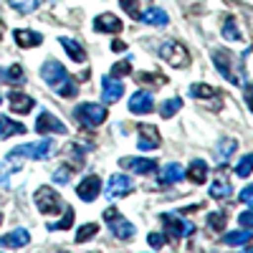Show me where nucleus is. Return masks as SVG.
Masks as SVG:
<instances>
[{
	"label": "nucleus",
	"instance_id": "nucleus-1",
	"mask_svg": "<svg viewBox=\"0 0 253 253\" xmlns=\"http://www.w3.org/2000/svg\"><path fill=\"white\" fill-rule=\"evenodd\" d=\"M41 76H43V81L48 84L56 94L66 96V99L76 96V84H74V79L69 76V71L63 69L58 61H53V58L46 61L43 66H41Z\"/></svg>",
	"mask_w": 253,
	"mask_h": 253
},
{
	"label": "nucleus",
	"instance_id": "nucleus-2",
	"mask_svg": "<svg viewBox=\"0 0 253 253\" xmlns=\"http://www.w3.org/2000/svg\"><path fill=\"white\" fill-rule=\"evenodd\" d=\"M74 117L84 126H99V124L107 122V107H104V104H96V101H86V104H79Z\"/></svg>",
	"mask_w": 253,
	"mask_h": 253
},
{
	"label": "nucleus",
	"instance_id": "nucleus-3",
	"mask_svg": "<svg viewBox=\"0 0 253 253\" xmlns=\"http://www.w3.org/2000/svg\"><path fill=\"white\" fill-rule=\"evenodd\" d=\"M104 220L109 223V228H112V236L114 238H119V241H132L134 238V233H137V228L126 220L119 210H114V208H107L104 210Z\"/></svg>",
	"mask_w": 253,
	"mask_h": 253
},
{
	"label": "nucleus",
	"instance_id": "nucleus-4",
	"mask_svg": "<svg viewBox=\"0 0 253 253\" xmlns=\"http://www.w3.org/2000/svg\"><path fill=\"white\" fill-rule=\"evenodd\" d=\"M160 56H162V61H167L175 69L190 66V53H187V48L182 43H177V41H167V43H162L160 46Z\"/></svg>",
	"mask_w": 253,
	"mask_h": 253
},
{
	"label": "nucleus",
	"instance_id": "nucleus-5",
	"mask_svg": "<svg viewBox=\"0 0 253 253\" xmlns=\"http://www.w3.org/2000/svg\"><path fill=\"white\" fill-rule=\"evenodd\" d=\"M51 152H53V139H41L38 144H23V147H15V150L8 155V157H23V155H28V157H33V160H48L51 157Z\"/></svg>",
	"mask_w": 253,
	"mask_h": 253
},
{
	"label": "nucleus",
	"instance_id": "nucleus-6",
	"mask_svg": "<svg viewBox=\"0 0 253 253\" xmlns=\"http://www.w3.org/2000/svg\"><path fill=\"white\" fill-rule=\"evenodd\" d=\"M36 208L41 210V213L51 215V213H56V210L61 208V195L56 193L53 187H48V185L38 187L36 190Z\"/></svg>",
	"mask_w": 253,
	"mask_h": 253
},
{
	"label": "nucleus",
	"instance_id": "nucleus-7",
	"mask_svg": "<svg viewBox=\"0 0 253 253\" xmlns=\"http://www.w3.org/2000/svg\"><path fill=\"white\" fill-rule=\"evenodd\" d=\"M160 218H162V225H165V230H167V236H170L172 241H177V238H182V236H190V233H193V223H185V220L177 218V215L165 213V215H160Z\"/></svg>",
	"mask_w": 253,
	"mask_h": 253
},
{
	"label": "nucleus",
	"instance_id": "nucleus-8",
	"mask_svg": "<svg viewBox=\"0 0 253 253\" xmlns=\"http://www.w3.org/2000/svg\"><path fill=\"white\" fill-rule=\"evenodd\" d=\"M213 61H215L218 71H220L230 84H238V76H236V71H233V61H236L233 53L225 51V48H215V51H213Z\"/></svg>",
	"mask_w": 253,
	"mask_h": 253
},
{
	"label": "nucleus",
	"instance_id": "nucleus-9",
	"mask_svg": "<svg viewBox=\"0 0 253 253\" xmlns=\"http://www.w3.org/2000/svg\"><path fill=\"white\" fill-rule=\"evenodd\" d=\"M134 190V180L132 177H126V175H114L109 177V185H107V198H124V195H129Z\"/></svg>",
	"mask_w": 253,
	"mask_h": 253
},
{
	"label": "nucleus",
	"instance_id": "nucleus-10",
	"mask_svg": "<svg viewBox=\"0 0 253 253\" xmlns=\"http://www.w3.org/2000/svg\"><path fill=\"white\" fill-rule=\"evenodd\" d=\"M36 132L38 134H66V124L58 122L51 112H43L38 119H36Z\"/></svg>",
	"mask_w": 253,
	"mask_h": 253
},
{
	"label": "nucleus",
	"instance_id": "nucleus-11",
	"mask_svg": "<svg viewBox=\"0 0 253 253\" xmlns=\"http://www.w3.org/2000/svg\"><path fill=\"white\" fill-rule=\"evenodd\" d=\"M99 190H101V180H99L96 175H89V177H84V180L76 185V195H79L84 203H91V200H96Z\"/></svg>",
	"mask_w": 253,
	"mask_h": 253
},
{
	"label": "nucleus",
	"instance_id": "nucleus-12",
	"mask_svg": "<svg viewBox=\"0 0 253 253\" xmlns=\"http://www.w3.org/2000/svg\"><path fill=\"white\" fill-rule=\"evenodd\" d=\"M101 96L107 104L119 101L124 96V84L119 79H112V76H101Z\"/></svg>",
	"mask_w": 253,
	"mask_h": 253
},
{
	"label": "nucleus",
	"instance_id": "nucleus-13",
	"mask_svg": "<svg viewBox=\"0 0 253 253\" xmlns=\"http://www.w3.org/2000/svg\"><path fill=\"white\" fill-rule=\"evenodd\" d=\"M137 147H139V150H155V147H160V132H157V126L142 124V126H139Z\"/></svg>",
	"mask_w": 253,
	"mask_h": 253
},
{
	"label": "nucleus",
	"instance_id": "nucleus-14",
	"mask_svg": "<svg viewBox=\"0 0 253 253\" xmlns=\"http://www.w3.org/2000/svg\"><path fill=\"white\" fill-rule=\"evenodd\" d=\"M8 101H10V109H13L15 114H28V112L36 107L33 96H28V94H23V91H15V89L8 94Z\"/></svg>",
	"mask_w": 253,
	"mask_h": 253
},
{
	"label": "nucleus",
	"instance_id": "nucleus-15",
	"mask_svg": "<svg viewBox=\"0 0 253 253\" xmlns=\"http://www.w3.org/2000/svg\"><path fill=\"white\" fill-rule=\"evenodd\" d=\"M155 109V101L150 96V91H134L129 99V112L134 114H150Z\"/></svg>",
	"mask_w": 253,
	"mask_h": 253
},
{
	"label": "nucleus",
	"instance_id": "nucleus-16",
	"mask_svg": "<svg viewBox=\"0 0 253 253\" xmlns=\"http://www.w3.org/2000/svg\"><path fill=\"white\" fill-rule=\"evenodd\" d=\"M28 243H31V236L26 228H15L8 236H0V246H5V248H23Z\"/></svg>",
	"mask_w": 253,
	"mask_h": 253
},
{
	"label": "nucleus",
	"instance_id": "nucleus-17",
	"mask_svg": "<svg viewBox=\"0 0 253 253\" xmlns=\"http://www.w3.org/2000/svg\"><path fill=\"white\" fill-rule=\"evenodd\" d=\"M94 28H96L99 33H119V31H122V20H119L117 15H112V13H101V15H96V20H94Z\"/></svg>",
	"mask_w": 253,
	"mask_h": 253
},
{
	"label": "nucleus",
	"instance_id": "nucleus-18",
	"mask_svg": "<svg viewBox=\"0 0 253 253\" xmlns=\"http://www.w3.org/2000/svg\"><path fill=\"white\" fill-rule=\"evenodd\" d=\"M122 167H129V170H134L137 175H150V172L157 170V162L155 160H142V157H137V160L122 157Z\"/></svg>",
	"mask_w": 253,
	"mask_h": 253
},
{
	"label": "nucleus",
	"instance_id": "nucleus-19",
	"mask_svg": "<svg viewBox=\"0 0 253 253\" xmlns=\"http://www.w3.org/2000/svg\"><path fill=\"white\" fill-rule=\"evenodd\" d=\"M13 38H15V43H18L20 48H33V46L43 43V36L36 33V31H15Z\"/></svg>",
	"mask_w": 253,
	"mask_h": 253
},
{
	"label": "nucleus",
	"instance_id": "nucleus-20",
	"mask_svg": "<svg viewBox=\"0 0 253 253\" xmlns=\"http://www.w3.org/2000/svg\"><path fill=\"white\" fill-rule=\"evenodd\" d=\"M187 180H193L195 185H203L208 180V162L205 160H193L187 167Z\"/></svg>",
	"mask_w": 253,
	"mask_h": 253
},
{
	"label": "nucleus",
	"instance_id": "nucleus-21",
	"mask_svg": "<svg viewBox=\"0 0 253 253\" xmlns=\"http://www.w3.org/2000/svg\"><path fill=\"white\" fill-rule=\"evenodd\" d=\"M137 20H142V23H147V26H167L170 18H167V13L162 8H150L147 13H139Z\"/></svg>",
	"mask_w": 253,
	"mask_h": 253
},
{
	"label": "nucleus",
	"instance_id": "nucleus-22",
	"mask_svg": "<svg viewBox=\"0 0 253 253\" xmlns=\"http://www.w3.org/2000/svg\"><path fill=\"white\" fill-rule=\"evenodd\" d=\"M58 41H61V46L66 48V53L71 56V61H76V63H84V61H86V51H84L81 43H76V41H71V38H66V36H61Z\"/></svg>",
	"mask_w": 253,
	"mask_h": 253
},
{
	"label": "nucleus",
	"instance_id": "nucleus-23",
	"mask_svg": "<svg viewBox=\"0 0 253 253\" xmlns=\"http://www.w3.org/2000/svg\"><path fill=\"white\" fill-rule=\"evenodd\" d=\"M23 132H26V126L20 122H13L8 117H0V139H8L13 134H23Z\"/></svg>",
	"mask_w": 253,
	"mask_h": 253
},
{
	"label": "nucleus",
	"instance_id": "nucleus-24",
	"mask_svg": "<svg viewBox=\"0 0 253 253\" xmlns=\"http://www.w3.org/2000/svg\"><path fill=\"white\" fill-rule=\"evenodd\" d=\"M185 177L182 172V167L177 162H170V165H165L162 167V185H172V182H180Z\"/></svg>",
	"mask_w": 253,
	"mask_h": 253
},
{
	"label": "nucleus",
	"instance_id": "nucleus-25",
	"mask_svg": "<svg viewBox=\"0 0 253 253\" xmlns=\"http://www.w3.org/2000/svg\"><path fill=\"white\" fill-rule=\"evenodd\" d=\"M251 238H253V236H251V230L241 228V230H233V233H228V236L223 238V243H225V246H246Z\"/></svg>",
	"mask_w": 253,
	"mask_h": 253
},
{
	"label": "nucleus",
	"instance_id": "nucleus-26",
	"mask_svg": "<svg viewBox=\"0 0 253 253\" xmlns=\"http://www.w3.org/2000/svg\"><path fill=\"white\" fill-rule=\"evenodd\" d=\"M180 109H182V99H177V96H175V99H167V101H162V104H160V114H162L165 119L175 117Z\"/></svg>",
	"mask_w": 253,
	"mask_h": 253
},
{
	"label": "nucleus",
	"instance_id": "nucleus-27",
	"mask_svg": "<svg viewBox=\"0 0 253 253\" xmlns=\"http://www.w3.org/2000/svg\"><path fill=\"white\" fill-rule=\"evenodd\" d=\"M43 0H8V5L10 8H15L18 13H23V15H28V13H33Z\"/></svg>",
	"mask_w": 253,
	"mask_h": 253
},
{
	"label": "nucleus",
	"instance_id": "nucleus-28",
	"mask_svg": "<svg viewBox=\"0 0 253 253\" xmlns=\"http://www.w3.org/2000/svg\"><path fill=\"white\" fill-rule=\"evenodd\" d=\"M230 193H233V190H230V182L225 177H218L213 185H210V195L213 198H230Z\"/></svg>",
	"mask_w": 253,
	"mask_h": 253
},
{
	"label": "nucleus",
	"instance_id": "nucleus-29",
	"mask_svg": "<svg viewBox=\"0 0 253 253\" xmlns=\"http://www.w3.org/2000/svg\"><path fill=\"white\" fill-rule=\"evenodd\" d=\"M66 155H69V167H71V170H74V167H76V170H81L84 162H86V160H84V152L79 150L76 144H69L66 147Z\"/></svg>",
	"mask_w": 253,
	"mask_h": 253
},
{
	"label": "nucleus",
	"instance_id": "nucleus-30",
	"mask_svg": "<svg viewBox=\"0 0 253 253\" xmlns=\"http://www.w3.org/2000/svg\"><path fill=\"white\" fill-rule=\"evenodd\" d=\"M236 147H238V142H236L233 137L220 139V142H218V160H220V162H225V160L230 157V152L236 150Z\"/></svg>",
	"mask_w": 253,
	"mask_h": 253
},
{
	"label": "nucleus",
	"instance_id": "nucleus-31",
	"mask_svg": "<svg viewBox=\"0 0 253 253\" xmlns=\"http://www.w3.org/2000/svg\"><path fill=\"white\" fill-rule=\"evenodd\" d=\"M99 233V225L96 223H86V225H81L76 230V243H86L89 238H94Z\"/></svg>",
	"mask_w": 253,
	"mask_h": 253
},
{
	"label": "nucleus",
	"instance_id": "nucleus-32",
	"mask_svg": "<svg viewBox=\"0 0 253 253\" xmlns=\"http://www.w3.org/2000/svg\"><path fill=\"white\" fill-rule=\"evenodd\" d=\"M190 94H193L195 99L200 96V99H213V96H218V91L213 89V86H208V84H193L190 86Z\"/></svg>",
	"mask_w": 253,
	"mask_h": 253
},
{
	"label": "nucleus",
	"instance_id": "nucleus-33",
	"mask_svg": "<svg viewBox=\"0 0 253 253\" xmlns=\"http://www.w3.org/2000/svg\"><path fill=\"white\" fill-rule=\"evenodd\" d=\"M134 79H137V84H150V86H162V84L167 81L162 74H144V71L137 74Z\"/></svg>",
	"mask_w": 253,
	"mask_h": 253
},
{
	"label": "nucleus",
	"instance_id": "nucleus-34",
	"mask_svg": "<svg viewBox=\"0 0 253 253\" xmlns=\"http://www.w3.org/2000/svg\"><path fill=\"white\" fill-rule=\"evenodd\" d=\"M253 172V155H246V157H241V162L236 165V175L238 177H248Z\"/></svg>",
	"mask_w": 253,
	"mask_h": 253
},
{
	"label": "nucleus",
	"instance_id": "nucleus-35",
	"mask_svg": "<svg viewBox=\"0 0 253 253\" xmlns=\"http://www.w3.org/2000/svg\"><path fill=\"white\" fill-rule=\"evenodd\" d=\"M225 213H210L208 215V225H210V230H213V233H220V230L225 228Z\"/></svg>",
	"mask_w": 253,
	"mask_h": 253
},
{
	"label": "nucleus",
	"instance_id": "nucleus-36",
	"mask_svg": "<svg viewBox=\"0 0 253 253\" xmlns=\"http://www.w3.org/2000/svg\"><path fill=\"white\" fill-rule=\"evenodd\" d=\"M223 36H225L228 41H238V38H241V31H238V26H236L233 18H225V23H223Z\"/></svg>",
	"mask_w": 253,
	"mask_h": 253
},
{
	"label": "nucleus",
	"instance_id": "nucleus-37",
	"mask_svg": "<svg viewBox=\"0 0 253 253\" xmlns=\"http://www.w3.org/2000/svg\"><path fill=\"white\" fill-rule=\"evenodd\" d=\"M3 74H5L3 79H5V81H10V84H23V81H26V76H23V69H20L18 63H15V66H10L8 71H3Z\"/></svg>",
	"mask_w": 253,
	"mask_h": 253
},
{
	"label": "nucleus",
	"instance_id": "nucleus-38",
	"mask_svg": "<svg viewBox=\"0 0 253 253\" xmlns=\"http://www.w3.org/2000/svg\"><path fill=\"white\" fill-rule=\"evenodd\" d=\"M129 74H132V61L129 58H124V61L112 66V76H129Z\"/></svg>",
	"mask_w": 253,
	"mask_h": 253
},
{
	"label": "nucleus",
	"instance_id": "nucleus-39",
	"mask_svg": "<svg viewBox=\"0 0 253 253\" xmlns=\"http://www.w3.org/2000/svg\"><path fill=\"white\" fill-rule=\"evenodd\" d=\"M71 223H74V210L66 208V215H63V220H61V223H51L48 228H51V230H66V228H71Z\"/></svg>",
	"mask_w": 253,
	"mask_h": 253
},
{
	"label": "nucleus",
	"instance_id": "nucleus-40",
	"mask_svg": "<svg viewBox=\"0 0 253 253\" xmlns=\"http://www.w3.org/2000/svg\"><path fill=\"white\" fill-rule=\"evenodd\" d=\"M119 3H122V8H124L126 13L137 20V15H139V3H137V0H119Z\"/></svg>",
	"mask_w": 253,
	"mask_h": 253
},
{
	"label": "nucleus",
	"instance_id": "nucleus-41",
	"mask_svg": "<svg viewBox=\"0 0 253 253\" xmlns=\"http://www.w3.org/2000/svg\"><path fill=\"white\" fill-rule=\"evenodd\" d=\"M238 225H241V228H246V230H251V228H253V210H246V213H241V215H238Z\"/></svg>",
	"mask_w": 253,
	"mask_h": 253
},
{
	"label": "nucleus",
	"instance_id": "nucleus-42",
	"mask_svg": "<svg viewBox=\"0 0 253 253\" xmlns=\"http://www.w3.org/2000/svg\"><path fill=\"white\" fill-rule=\"evenodd\" d=\"M69 175H71V167H61V170L53 172V180H56L58 185H66V182H69Z\"/></svg>",
	"mask_w": 253,
	"mask_h": 253
},
{
	"label": "nucleus",
	"instance_id": "nucleus-43",
	"mask_svg": "<svg viewBox=\"0 0 253 253\" xmlns=\"http://www.w3.org/2000/svg\"><path fill=\"white\" fill-rule=\"evenodd\" d=\"M238 200H243L246 205H251V208H253V185H248V187H243V190H241Z\"/></svg>",
	"mask_w": 253,
	"mask_h": 253
},
{
	"label": "nucleus",
	"instance_id": "nucleus-44",
	"mask_svg": "<svg viewBox=\"0 0 253 253\" xmlns=\"http://www.w3.org/2000/svg\"><path fill=\"white\" fill-rule=\"evenodd\" d=\"M147 241H150L152 248H162L165 246V233H150V238H147Z\"/></svg>",
	"mask_w": 253,
	"mask_h": 253
},
{
	"label": "nucleus",
	"instance_id": "nucleus-45",
	"mask_svg": "<svg viewBox=\"0 0 253 253\" xmlns=\"http://www.w3.org/2000/svg\"><path fill=\"white\" fill-rule=\"evenodd\" d=\"M246 101H248V107L253 112V84H248V86H246Z\"/></svg>",
	"mask_w": 253,
	"mask_h": 253
},
{
	"label": "nucleus",
	"instance_id": "nucleus-46",
	"mask_svg": "<svg viewBox=\"0 0 253 253\" xmlns=\"http://www.w3.org/2000/svg\"><path fill=\"white\" fill-rule=\"evenodd\" d=\"M124 48H126L124 41H112V51H124Z\"/></svg>",
	"mask_w": 253,
	"mask_h": 253
},
{
	"label": "nucleus",
	"instance_id": "nucleus-47",
	"mask_svg": "<svg viewBox=\"0 0 253 253\" xmlns=\"http://www.w3.org/2000/svg\"><path fill=\"white\" fill-rule=\"evenodd\" d=\"M3 33H5V23L0 20V38H3Z\"/></svg>",
	"mask_w": 253,
	"mask_h": 253
},
{
	"label": "nucleus",
	"instance_id": "nucleus-48",
	"mask_svg": "<svg viewBox=\"0 0 253 253\" xmlns=\"http://www.w3.org/2000/svg\"><path fill=\"white\" fill-rule=\"evenodd\" d=\"M246 246H248V248H246V253H253V243H251V241H248V243H246Z\"/></svg>",
	"mask_w": 253,
	"mask_h": 253
},
{
	"label": "nucleus",
	"instance_id": "nucleus-49",
	"mask_svg": "<svg viewBox=\"0 0 253 253\" xmlns=\"http://www.w3.org/2000/svg\"><path fill=\"white\" fill-rule=\"evenodd\" d=\"M0 223H3V215H0Z\"/></svg>",
	"mask_w": 253,
	"mask_h": 253
},
{
	"label": "nucleus",
	"instance_id": "nucleus-50",
	"mask_svg": "<svg viewBox=\"0 0 253 253\" xmlns=\"http://www.w3.org/2000/svg\"><path fill=\"white\" fill-rule=\"evenodd\" d=\"M61 253H63V251H61Z\"/></svg>",
	"mask_w": 253,
	"mask_h": 253
}]
</instances>
